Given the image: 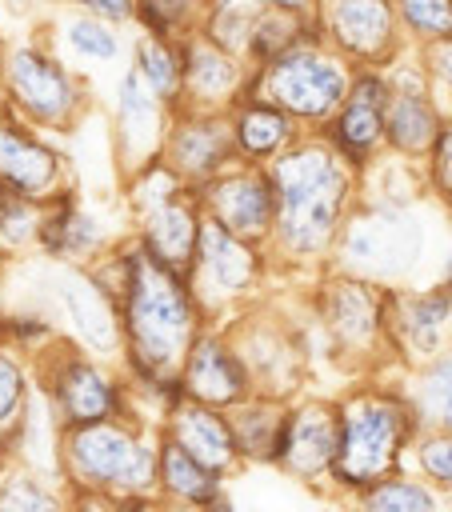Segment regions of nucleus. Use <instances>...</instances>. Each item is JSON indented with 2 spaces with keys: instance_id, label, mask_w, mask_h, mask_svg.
I'll list each match as a JSON object with an SVG mask.
<instances>
[{
  "instance_id": "obj_7",
  "label": "nucleus",
  "mask_w": 452,
  "mask_h": 512,
  "mask_svg": "<svg viewBox=\"0 0 452 512\" xmlns=\"http://www.w3.org/2000/svg\"><path fill=\"white\" fill-rule=\"evenodd\" d=\"M264 272H268V248L264 244L240 240L204 216L184 280H188L208 324H224V316L252 308V296L264 284Z\"/></svg>"
},
{
  "instance_id": "obj_1",
  "label": "nucleus",
  "mask_w": 452,
  "mask_h": 512,
  "mask_svg": "<svg viewBox=\"0 0 452 512\" xmlns=\"http://www.w3.org/2000/svg\"><path fill=\"white\" fill-rule=\"evenodd\" d=\"M120 308V372L128 388L172 380L196 332L208 324L184 272H172L144 256L132 236H120L88 264Z\"/></svg>"
},
{
  "instance_id": "obj_40",
  "label": "nucleus",
  "mask_w": 452,
  "mask_h": 512,
  "mask_svg": "<svg viewBox=\"0 0 452 512\" xmlns=\"http://www.w3.org/2000/svg\"><path fill=\"white\" fill-rule=\"evenodd\" d=\"M368 512H432V496L420 484L392 480L376 484V492L368 496Z\"/></svg>"
},
{
  "instance_id": "obj_31",
  "label": "nucleus",
  "mask_w": 452,
  "mask_h": 512,
  "mask_svg": "<svg viewBox=\"0 0 452 512\" xmlns=\"http://www.w3.org/2000/svg\"><path fill=\"white\" fill-rule=\"evenodd\" d=\"M304 40H316V20L312 16H292V12H272V8H260L256 24H252V40H248V52L244 60L252 68L276 60L280 52L304 44Z\"/></svg>"
},
{
  "instance_id": "obj_48",
  "label": "nucleus",
  "mask_w": 452,
  "mask_h": 512,
  "mask_svg": "<svg viewBox=\"0 0 452 512\" xmlns=\"http://www.w3.org/2000/svg\"><path fill=\"white\" fill-rule=\"evenodd\" d=\"M4 460H8V452H4V448H0V468H4Z\"/></svg>"
},
{
  "instance_id": "obj_32",
  "label": "nucleus",
  "mask_w": 452,
  "mask_h": 512,
  "mask_svg": "<svg viewBox=\"0 0 452 512\" xmlns=\"http://www.w3.org/2000/svg\"><path fill=\"white\" fill-rule=\"evenodd\" d=\"M60 480L40 476L20 460H4L0 468V512H64Z\"/></svg>"
},
{
  "instance_id": "obj_43",
  "label": "nucleus",
  "mask_w": 452,
  "mask_h": 512,
  "mask_svg": "<svg viewBox=\"0 0 452 512\" xmlns=\"http://www.w3.org/2000/svg\"><path fill=\"white\" fill-rule=\"evenodd\" d=\"M428 168H432V188L452 200V120L440 124L436 144L428 148Z\"/></svg>"
},
{
  "instance_id": "obj_42",
  "label": "nucleus",
  "mask_w": 452,
  "mask_h": 512,
  "mask_svg": "<svg viewBox=\"0 0 452 512\" xmlns=\"http://www.w3.org/2000/svg\"><path fill=\"white\" fill-rule=\"evenodd\" d=\"M52 4L96 16V20L116 24V28H132V20H136V0H52Z\"/></svg>"
},
{
  "instance_id": "obj_4",
  "label": "nucleus",
  "mask_w": 452,
  "mask_h": 512,
  "mask_svg": "<svg viewBox=\"0 0 452 512\" xmlns=\"http://www.w3.org/2000/svg\"><path fill=\"white\" fill-rule=\"evenodd\" d=\"M60 480L76 492L152 496L156 492V428L136 416L76 424L60 432Z\"/></svg>"
},
{
  "instance_id": "obj_47",
  "label": "nucleus",
  "mask_w": 452,
  "mask_h": 512,
  "mask_svg": "<svg viewBox=\"0 0 452 512\" xmlns=\"http://www.w3.org/2000/svg\"><path fill=\"white\" fill-rule=\"evenodd\" d=\"M4 48H8V36L0 32V60H4Z\"/></svg>"
},
{
  "instance_id": "obj_35",
  "label": "nucleus",
  "mask_w": 452,
  "mask_h": 512,
  "mask_svg": "<svg viewBox=\"0 0 452 512\" xmlns=\"http://www.w3.org/2000/svg\"><path fill=\"white\" fill-rule=\"evenodd\" d=\"M184 188H188V184H184V180L160 160V152H156L152 160H144V164H136V168L124 172V204H128V216L136 220V216L160 208L164 200L180 196Z\"/></svg>"
},
{
  "instance_id": "obj_2",
  "label": "nucleus",
  "mask_w": 452,
  "mask_h": 512,
  "mask_svg": "<svg viewBox=\"0 0 452 512\" xmlns=\"http://www.w3.org/2000/svg\"><path fill=\"white\" fill-rule=\"evenodd\" d=\"M268 176L276 220L264 248L288 264L320 260L352 212V168L320 136H300L268 164Z\"/></svg>"
},
{
  "instance_id": "obj_17",
  "label": "nucleus",
  "mask_w": 452,
  "mask_h": 512,
  "mask_svg": "<svg viewBox=\"0 0 452 512\" xmlns=\"http://www.w3.org/2000/svg\"><path fill=\"white\" fill-rule=\"evenodd\" d=\"M176 380H180L184 400H196V404H208L220 412H228L252 396V380H248L224 324H204L196 332V340L188 344V352L180 360Z\"/></svg>"
},
{
  "instance_id": "obj_46",
  "label": "nucleus",
  "mask_w": 452,
  "mask_h": 512,
  "mask_svg": "<svg viewBox=\"0 0 452 512\" xmlns=\"http://www.w3.org/2000/svg\"><path fill=\"white\" fill-rule=\"evenodd\" d=\"M196 512H236V504H232V500H228V496L220 492V496H212L208 504H200Z\"/></svg>"
},
{
  "instance_id": "obj_33",
  "label": "nucleus",
  "mask_w": 452,
  "mask_h": 512,
  "mask_svg": "<svg viewBox=\"0 0 452 512\" xmlns=\"http://www.w3.org/2000/svg\"><path fill=\"white\" fill-rule=\"evenodd\" d=\"M36 392V372H32V356H24L20 348L0 340V448L8 452V440L28 408Z\"/></svg>"
},
{
  "instance_id": "obj_34",
  "label": "nucleus",
  "mask_w": 452,
  "mask_h": 512,
  "mask_svg": "<svg viewBox=\"0 0 452 512\" xmlns=\"http://www.w3.org/2000/svg\"><path fill=\"white\" fill-rule=\"evenodd\" d=\"M40 216H44V204L0 188V268L12 264V260H24L28 252H36Z\"/></svg>"
},
{
  "instance_id": "obj_5",
  "label": "nucleus",
  "mask_w": 452,
  "mask_h": 512,
  "mask_svg": "<svg viewBox=\"0 0 452 512\" xmlns=\"http://www.w3.org/2000/svg\"><path fill=\"white\" fill-rule=\"evenodd\" d=\"M32 372H36V392L48 400L60 428L136 416L132 388L124 380L120 364L84 352L68 336L48 340L32 356Z\"/></svg>"
},
{
  "instance_id": "obj_15",
  "label": "nucleus",
  "mask_w": 452,
  "mask_h": 512,
  "mask_svg": "<svg viewBox=\"0 0 452 512\" xmlns=\"http://www.w3.org/2000/svg\"><path fill=\"white\" fill-rule=\"evenodd\" d=\"M160 160L188 184L200 188L212 176H220L228 164H236L232 132L224 112H204V108H172L168 132L160 140Z\"/></svg>"
},
{
  "instance_id": "obj_14",
  "label": "nucleus",
  "mask_w": 452,
  "mask_h": 512,
  "mask_svg": "<svg viewBox=\"0 0 452 512\" xmlns=\"http://www.w3.org/2000/svg\"><path fill=\"white\" fill-rule=\"evenodd\" d=\"M388 76L384 68H352L348 92L340 108L328 116V124L316 132L352 172L364 168L376 148L384 144V104H388Z\"/></svg>"
},
{
  "instance_id": "obj_29",
  "label": "nucleus",
  "mask_w": 452,
  "mask_h": 512,
  "mask_svg": "<svg viewBox=\"0 0 452 512\" xmlns=\"http://www.w3.org/2000/svg\"><path fill=\"white\" fill-rule=\"evenodd\" d=\"M228 424H232V440H236L240 460L272 464L276 460V444H280V424H284V400L252 392L248 400L228 408Z\"/></svg>"
},
{
  "instance_id": "obj_13",
  "label": "nucleus",
  "mask_w": 452,
  "mask_h": 512,
  "mask_svg": "<svg viewBox=\"0 0 452 512\" xmlns=\"http://www.w3.org/2000/svg\"><path fill=\"white\" fill-rule=\"evenodd\" d=\"M192 192L208 220H216L220 228H228L240 240L268 244L272 220H276V192H272L268 168L236 160L220 176H212L208 184H200Z\"/></svg>"
},
{
  "instance_id": "obj_38",
  "label": "nucleus",
  "mask_w": 452,
  "mask_h": 512,
  "mask_svg": "<svg viewBox=\"0 0 452 512\" xmlns=\"http://www.w3.org/2000/svg\"><path fill=\"white\" fill-rule=\"evenodd\" d=\"M392 8L408 48H424L440 36H452V0H392Z\"/></svg>"
},
{
  "instance_id": "obj_25",
  "label": "nucleus",
  "mask_w": 452,
  "mask_h": 512,
  "mask_svg": "<svg viewBox=\"0 0 452 512\" xmlns=\"http://www.w3.org/2000/svg\"><path fill=\"white\" fill-rule=\"evenodd\" d=\"M224 116H228V132H232V148H236V160L240 164L268 168L284 148H292L304 136V128L284 108H276L272 100H264L252 88Z\"/></svg>"
},
{
  "instance_id": "obj_3",
  "label": "nucleus",
  "mask_w": 452,
  "mask_h": 512,
  "mask_svg": "<svg viewBox=\"0 0 452 512\" xmlns=\"http://www.w3.org/2000/svg\"><path fill=\"white\" fill-rule=\"evenodd\" d=\"M0 112L24 120L28 128L60 136V132H72L92 112V84L36 28L32 36L8 40L4 48Z\"/></svg>"
},
{
  "instance_id": "obj_24",
  "label": "nucleus",
  "mask_w": 452,
  "mask_h": 512,
  "mask_svg": "<svg viewBox=\"0 0 452 512\" xmlns=\"http://www.w3.org/2000/svg\"><path fill=\"white\" fill-rule=\"evenodd\" d=\"M156 432L168 436L172 444H180L192 460H200L204 468H212L220 476H228L240 464L228 412H220V408H208V404H196V400H176L164 412V420L156 424Z\"/></svg>"
},
{
  "instance_id": "obj_9",
  "label": "nucleus",
  "mask_w": 452,
  "mask_h": 512,
  "mask_svg": "<svg viewBox=\"0 0 452 512\" xmlns=\"http://www.w3.org/2000/svg\"><path fill=\"white\" fill-rule=\"evenodd\" d=\"M48 312L60 316V336L80 344L84 352L120 364V308L116 296L88 264H48Z\"/></svg>"
},
{
  "instance_id": "obj_39",
  "label": "nucleus",
  "mask_w": 452,
  "mask_h": 512,
  "mask_svg": "<svg viewBox=\"0 0 452 512\" xmlns=\"http://www.w3.org/2000/svg\"><path fill=\"white\" fill-rule=\"evenodd\" d=\"M420 400H424V412L444 428L452 432V348L436 352L428 372H424V388H420Z\"/></svg>"
},
{
  "instance_id": "obj_28",
  "label": "nucleus",
  "mask_w": 452,
  "mask_h": 512,
  "mask_svg": "<svg viewBox=\"0 0 452 512\" xmlns=\"http://www.w3.org/2000/svg\"><path fill=\"white\" fill-rule=\"evenodd\" d=\"M220 492H224V476L220 472L204 468L180 444H172L168 436L156 432V496H164L168 504L200 508Z\"/></svg>"
},
{
  "instance_id": "obj_45",
  "label": "nucleus",
  "mask_w": 452,
  "mask_h": 512,
  "mask_svg": "<svg viewBox=\"0 0 452 512\" xmlns=\"http://www.w3.org/2000/svg\"><path fill=\"white\" fill-rule=\"evenodd\" d=\"M260 8H272V12H292V16H312L316 12V0H256Z\"/></svg>"
},
{
  "instance_id": "obj_12",
  "label": "nucleus",
  "mask_w": 452,
  "mask_h": 512,
  "mask_svg": "<svg viewBox=\"0 0 452 512\" xmlns=\"http://www.w3.org/2000/svg\"><path fill=\"white\" fill-rule=\"evenodd\" d=\"M0 188L48 204L60 192L72 188V164L68 152L40 128H28L24 120L0 112Z\"/></svg>"
},
{
  "instance_id": "obj_49",
  "label": "nucleus",
  "mask_w": 452,
  "mask_h": 512,
  "mask_svg": "<svg viewBox=\"0 0 452 512\" xmlns=\"http://www.w3.org/2000/svg\"><path fill=\"white\" fill-rule=\"evenodd\" d=\"M44 4H52V0H44Z\"/></svg>"
},
{
  "instance_id": "obj_27",
  "label": "nucleus",
  "mask_w": 452,
  "mask_h": 512,
  "mask_svg": "<svg viewBox=\"0 0 452 512\" xmlns=\"http://www.w3.org/2000/svg\"><path fill=\"white\" fill-rule=\"evenodd\" d=\"M396 336L420 352V356H436L444 352V340H448V328H452V292L440 284V288H428V292H412V296H396L392 300V316H384Z\"/></svg>"
},
{
  "instance_id": "obj_36",
  "label": "nucleus",
  "mask_w": 452,
  "mask_h": 512,
  "mask_svg": "<svg viewBox=\"0 0 452 512\" xmlns=\"http://www.w3.org/2000/svg\"><path fill=\"white\" fill-rule=\"evenodd\" d=\"M260 16V4L256 0H208L204 8V20H200V36H208L212 44L244 56L248 52V40H252V24Z\"/></svg>"
},
{
  "instance_id": "obj_44",
  "label": "nucleus",
  "mask_w": 452,
  "mask_h": 512,
  "mask_svg": "<svg viewBox=\"0 0 452 512\" xmlns=\"http://www.w3.org/2000/svg\"><path fill=\"white\" fill-rule=\"evenodd\" d=\"M420 464H424L428 476L452 484V432H448V436H432V440H424V448H420Z\"/></svg>"
},
{
  "instance_id": "obj_37",
  "label": "nucleus",
  "mask_w": 452,
  "mask_h": 512,
  "mask_svg": "<svg viewBox=\"0 0 452 512\" xmlns=\"http://www.w3.org/2000/svg\"><path fill=\"white\" fill-rule=\"evenodd\" d=\"M208 0H136V32L148 36H168V40H184L200 28Z\"/></svg>"
},
{
  "instance_id": "obj_18",
  "label": "nucleus",
  "mask_w": 452,
  "mask_h": 512,
  "mask_svg": "<svg viewBox=\"0 0 452 512\" xmlns=\"http://www.w3.org/2000/svg\"><path fill=\"white\" fill-rule=\"evenodd\" d=\"M172 108L124 64L112 84V152L116 164L128 172L160 152V140L168 132Z\"/></svg>"
},
{
  "instance_id": "obj_22",
  "label": "nucleus",
  "mask_w": 452,
  "mask_h": 512,
  "mask_svg": "<svg viewBox=\"0 0 452 512\" xmlns=\"http://www.w3.org/2000/svg\"><path fill=\"white\" fill-rule=\"evenodd\" d=\"M204 212L192 188H184L180 196L164 200L160 208L144 212L132 220V240L144 248V256H152L156 264L172 268V272H188L192 252H196V236H200Z\"/></svg>"
},
{
  "instance_id": "obj_8",
  "label": "nucleus",
  "mask_w": 452,
  "mask_h": 512,
  "mask_svg": "<svg viewBox=\"0 0 452 512\" xmlns=\"http://www.w3.org/2000/svg\"><path fill=\"white\" fill-rule=\"evenodd\" d=\"M336 256L344 276L360 280H400L416 268L424 256V228L408 208H388L376 204L360 216L348 212L336 236Z\"/></svg>"
},
{
  "instance_id": "obj_23",
  "label": "nucleus",
  "mask_w": 452,
  "mask_h": 512,
  "mask_svg": "<svg viewBox=\"0 0 452 512\" xmlns=\"http://www.w3.org/2000/svg\"><path fill=\"white\" fill-rule=\"evenodd\" d=\"M40 32L84 76L100 72V68H116L120 60H128L124 28L104 24L96 16H84V12H72V8H60V4H52V16L40 24Z\"/></svg>"
},
{
  "instance_id": "obj_41",
  "label": "nucleus",
  "mask_w": 452,
  "mask_h": 512,
  "mask_svg": "<svg viewBox=\"0 0 452 512\" xmlns=\"http://www.w3.org/2000/svg\"><path fill=\"white\" fill-rule=\"evenodd\" d=\"M420 60V72L428 80V88H448L452 92V36H440L424 48H412Z\"/></svg>"
},
{
  "instance_id": "obj_20",
  "label": "nucleus",
  "mask_w": 452,
  "mask_h": 512,
  "mask_svg": "<svg viewBox=\"0 0 452 512\" xmlns=\"http://www.w3.org/2000/svg\"><path fill=\"white\" fill-rule=\"evenodd\" d=\"M120 236H112L104 228V216L96 208H88L80 200L76 188L60 192L56 200L44 204L40 216V236H36V252L48 264H92L100 252H108Z\"/></svg>"
},
{
  "instance_id": "obj_10",
  "label": "nucleus",
  "mask_w": 452,
  "mask_h": 512,
  "mask_svg": "<svg viewBox=\"0 0 452 512\" xmlns=\"http://www.w3.org/2000/svg\"><path fill=\"white\" fill-rule=\"evenodd\" d=\"M316 36L352 68H384L408 44L392 0H316Z\"/></svg>"
},
{
  "instance_id": "obj_30",
  "label": "nucleus",
  "mask_w": 452,
  "mask_h": 512,
  "mask_svg": "<svg viewBox=\"0 0 452 512\" xmlns=\"http://www.w3.org/2000/svg\"><path fill=\"white\" fill-rule=\"evenodd\" d=\"M128 68L168 104V108H180V40H168V36H148V32H136L128 40Z\"/></svg>"
},
{
  "instance_id": "obj_16",
  "label": "nucleus",
  "mask_w": 452,
  "mask_h": 512,
  "mask_svg": "<svg viewBox=\"0 0 452 512\" xmlns=\"http://www.w3.org/2000/svg\"><path fill=\"white\" fill-rule=\"evenodd\" d=\"M248 380L256 396H272V400H288L296 380H300V352L288 340V332L280 324H272L268 316L244 308L240 316H232L224 324Z\"/></svg>"
},
{
  "instance_id": "obj_6",
  "label": "nucleus",
  "mask_w": 452,
  "mask_h": 512,
  "mask_svg": "<svg viewBox=\"0 0 452 512\" xmlns=\"http://www.w3.org/2000/svg\"><path fill=\"white\" fill-rule=\"evenodd\" d=\"M348 80L352 64L336 56L320 36L252 68V92L284 108L304 132H320L328 124V116L340 108L348 92Z\"/></svg>"
},
{
  "instance_id": "obj_21",
  "label": "nucleus",
  "mask_w": 452,
  "mask_h": 512,
  "mask_svg": "<svg viewBox=\"0 0 452 512\" xmlns=\"http://www.w3.org/2000/svg\"><path fill=\"white\" fill-rule=\"evenodd\" d=\"M336 436H340L336 404H324V400L284 404V424H280V444H276L272 464H280L296 476H316V472L332 468Z\"/></svg>"
},
{
  "instance_id": "obj_19",
  "label": "nucleus",
  "mask_w": 452,
  "mask_h": 512,
  "mask_svg": "<svg viewBox=\"0 0 452 512\" xmlns=\"http://www.w3.org/2000/svg\"><path fill=\"white\" fill-rule=\"evenodd\" d=\"M180 72V104L204 112H228L252 88V64L200 32L180 40Z\"/></svg>"
},
{
  "instance_id": "obj_26",
  "label": "nucleus",
  "mask_w": 452,
  "mask_h": 512,
  "mask_svg": "<svg viewBox=\"0 0 452 512\" xmlns=\"http://www.w3.org/2000/svg\"><path fill=\"white\" fill-rule=\"evenodd\" d=\"M384 296L372 288V280L340 276L324 292V324L340 344H368L384 328Z\"/></svg>"
},
{
  "instance_id": "obj_11",
  "label": "nucleus",
  "mask_w": 452,
  "mask_h": 512,
  "mask_svg": "<svg viewBox=\"0 0 452 512\" xmlns=\"http://www.w3.org/2000/svg\"><path fill=\"white\" fill-rule=\"evenodd\" d=\"M404 432H408V420H404L400 404H392L384 396H364V400L340 408V436H336L332 472L344 484L376 480L396 460V444Z\"/></svg>"
}]
</instances>
